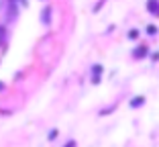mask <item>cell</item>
I'll return each mask as SVG.
<instances>
[{
  "label": "cell",
  "instance_id": "obj_9",
  "mask_svg": "<svg viewBox=\"0 0 159 147\" xmlns=\"http://www.w3.org/2000/svg\"><path fill=\"white\" fill-rule=\"evenodd\" d=\"M63 147H75V141H67V143H66Z\"/></svg>",
  "mask_w": 159,
  "mask_h": 147
},
{
  "label": "cell",
  "instance_id": "obj_7",
  "mask_svg": "<svg viewBox=\"0 0 159 147\" xmlns=\"http://www.w3.org/2000/svg\"><path fill=\"white\" fill-rule=\"evenodd\" d=\"M139 31H137V29H131V31H129V39H139Z\"/></svg>",
  "mask_w": 159,
  "mask_h": 147
},
{
  "label": "cell",
  "instance_id": "obj_2",
  "mask_svg": "<svg viewBox=\"0 0 159 147\" xmlns=\"http://www.w3.org/2000/svg\"><path fill=\"white\" fill-rule=\"evenodd\" d=\"M147 10L155 16H159V0H147Z\"/></svg>",
  "mask_w": 159,
  "mask_h": 147
},
{
  "label": "cell",
  "instance_id": "obj_6",
  "mask_svg": "<svg viewBox=\"0 0 159 147\" xmlns=\"http://www.w3.org/2000/svg\"><path fill=\"white\" fill-rule=\"evenodd\" d=\"M157 33H159V29H157V27H153V25H149V27H147V35H151V37H155Z\"/></svg>",
  "mask_w": 159,
  "mask_h": 147
},
{
  "label": "cell",
  "instance_id": "obj_4",
  "mask_svg": "<svg viewBox=\"0 0 159 147\" xmlns=\"http://www.w3.org/2000/svg\"><path fill=\"white\" fill-rule=\"evenodd\" d=\"M51 12H53L51 6H45V10H43V23H45V25L51 23Z\"/></svg>",
  "mask_w": 159,
  "mask_h": 147
},
{
  "label": "cell",
  "instance_id": "obj_1",
  "mask_svg": "<svg viewBox=\"0 0 159 147\" xmlns=\"http://www.w3.org/2000/svg\"><path fill=\"white\" fill-rule=\"evenodd\" d=\"M100 74H102V66H100V63H94V67H92V84H100Z\"/></svg>",
  "mask_w": 159,
  "mask_h": 147
},
{
  "label": "cell",
  "instance_id": "obj_5",
  "mask_svg": "<svg viewBox=\"0 0 159 147\" xmlns=\"http://www.w3.org/2000/svg\"><path fill=\"white\" fill-rule=\"evenodd\" d=\"M143 104H145V98L143 96H135L131 100V108H137V106H143Z\"/></svg>",
  "mask_w": 159,
  "mask_h": 147
},
{
  "label": "cell",
  "instance_id": "obj_3",
  "mask_svg": "<svg viewBox=\"0 0 159 147\" xmlns=\"http://www.w3.org/2000/svg\"><path fill=\"white\" fill-rule=\"evenodd\" d=\"M147 53H149V49H147V45H139V47H137L135 51H133V57H139V59H141V57H145Z\"/></svg>",
  "mask_w": 159,
  "mask_h": 147
},
{
  "label": "cell",
  "instance_id": "obj_8",
  "mask_svg": "<svg viewBox=\"0 0 159 147\" xmlns=\"http://www.w3.org/2000/svg\"><path fill=\"white\" fill-rule=\"evenodd\" d=\"M57 133H59V131H57V129H53L51 133H49V141H53V139L57 137Z\"/></svg>",
  "mask_w": 159,
  "mask_h": 147
}]
</instances>
